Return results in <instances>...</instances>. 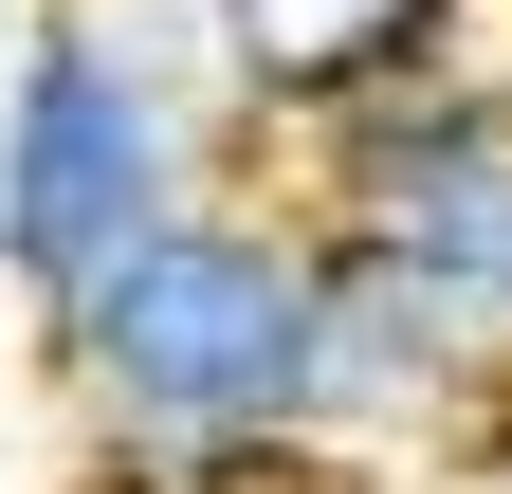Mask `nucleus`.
<instances>
[{"mask_svg":"<svg viewBox=\"0 0 512 494\" xmlns=\"http://www.w3.org/2000/svg\"><path fill=\"white\" fill-rule=\"evenodd\" d=\"M74 494H330V238L293 183H202L37 330Z\"/></svg>","mask_w":512,"mask_h":494,"instance_id":"nucleus-1","label":"nucleus"},{"mask_svg":"<svg viewBox=\"0 0 512 494\" xmlns=\"http://www.w3.org/2000/svg\"><path fill=\"white\" fill-rule=\"evenodd\" d=\"M202 183H238V129L202 92L183 0H37L0 55V293H19V330H55L110 257H147Z\"/></svg>","mask_w":512,"mask_h":494,"instance_id":"nucleus-2","label":"nucleus"},{"mask_svg":"<svg viewBox=\"0 0 512 494\" xmlns=\"http://www.w3.org/2000/svg\"><path fill=\"white\" fill-rule=\"evenodd\" d=\"M275 183L311 202V238L348 275H384L458 366L512 385V55H458V74L311 129Z\"/></svg>","mask_w":512,"mask_h":494,"instance_id":"nucleus-3","label":"nucleus"},{"mask_svg":"<svg viewBox=\"0 0 512 494\" xmlns=\"http://www.w3.org/2000/svg\"><path fill=\"white\" fill-rule=\"evenodd\" d=\"M183 37H202V92L238 147H311L348 129V110L458 74V55H494V0H183Z\"/></svg>","mask_w":512,"mask_h":494,"instance_id":"nucleus-4","label":"nucleus"},{"mask_svg":"<svg viewBox=\"0 0 512 494\" xmlns=\"http://www.w3.org/2000/svg\"><path fill=\"white\" fill-rule=\"evenodd\" d=\"M19 19H37V0H0V55H19Z\"/></svg>","mask_w":512,"mask_h":494,"instance_id":"nucleus-5","label":"nucleus"}]
</instances>
